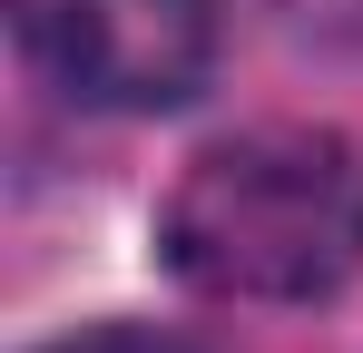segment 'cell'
I'll return each mask as SVG.
<instances>
[{"label": "cell", "instance_id": "1", "mask_svg": "<svg viewBox=\"0 0 363 353\" xmlns=\"http://www.w3.org/2000/svg\"><path fill=\"white\" fill-rule=\"evenodd\" d=\"M157 245L206 304H324L363 275V147L344 128H236L186 157Z\"/></svg>", "mask_w": 363, "mask_h": 353}, {"label": "cell", "instance_id": "2", "mask_svg": "<svg viewBox=\"0 0 363 353\" xmlns=\"http://www.w3.org/2000/svg\"><path fill=\"white\" fill-rule=\"evenodd\" d=\"M20 59L79 108H177L216 69V0H10Z\"/></svg>", "mask_w": 363, "mask_h": 353}, {"label": "cell", "instance_id": "3", "mask_svg": "<svg viewBox=\"0 0 363 353\" xmlns=\"http://www.w3.org/2000/svg\"><path fill=\"white\" fill-rule=\"evenodd\" d=\"M50 353H206V344L157 334V324H89V334H69V344H50Z\"/></svg>", "mask_w": 363, "mask_h": 353}, {"label": "cell", "instance_id": "4", "mask_svg": "<svg viewBox=\"0 0 363 353\" xmlns=\"http://www.w3.org/2000/svg\"><path fill=\"white\" fill-rule=\"evenodd\" d=\"M304 40H334V50H363V0H275Z\"/></svg>", "mask_w": 363, "mask_h": 353}]
</instances>
